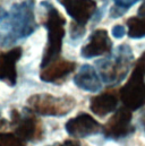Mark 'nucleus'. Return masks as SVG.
Masks as SVG:
<instances>
[{"mask_svg": "<svg viewBox=\"0 0 145 146\" xmlns=\"http://www.w3.org/2000/svg\"><path fill=\"white\" fill-rule=\"evenodd\" d=\"M76 68V62L68 61L64 59H58L52 62L47 68L42 69L40 74V78L44 83L59 84L65 80Z\"/></svg>", "mask_w": 145, "mask_h": 146, "instance_id": "nucleus-13", "label": "nucleus"}, {"mask_svg": "<svg viewBox=\"0 0 145 146\" xmlns=\"http://www.w3.org/2000/svg\"><path fill=\"white\" fill-rule=\"evenodd\" d=\"M102 128L103 126H101L92 115L84 112L69 119L65 125L67 134L75 138H86L96 135L102 131Z\"/></svg>", "mask_w": 145, "mask_h": 146, "instance_id": "nucleus-10", "label": "nucleus"}, {"mask_svg": "<svg viewBox=\"0 0 145 146\" xmlns=\"http://www.w3.org/2000/svg\"><path fill=\"white\" fill-rule=\"evenodd\" d=\"M133 61L134 53L130 45L122 43L109 56L96 60L95 66L102 82L108 86H116L127 77Z\"/></svg>", "mask_w": 145, "mask_h": 146, "instance_id": "nucleus-3", "label": "nucleus"}, {"mask_svg": "<svg viewBox=\"0 0 145 146\" xmlns=\"http://www.w3.org/2000/svg\"><path fill=\"white\" fill-rule=\"evenodd\" d=\"M118 95L114 92L101 93L90 101V109L98 117H106L118 107Z\"/></svg>", "mask_w": 145, "mask_h": 146, "instance_id": "nucleus-14", "label": "nucleus"}, {"mask_svg": "<svg viewBox=\"0 0 145 146\" xmlns=\"http://www.w3.org/2000/svg\"><path fill=\"white\" fill-rule=\"evenodd\" d=\"M127 31H126V27L124 25H120V24H116L114 26H112L111 29V35L117 38V40H120L126 35Z\"/></svg>", "mask_w": 145, "mask_h": 146, "instance_id": "nucleus-18", "label": "nucleus"}, {"mask_svg": "<svg viewBox=\"0 0 145 146\" xmlns=\"http://www.w3.org/2000/svg\"><path fill=\"white\" fill-rule=\"evenodd\" d=\"M66 10L72 23L86 29L90 19H93L98 11L95 0H57Z\"/></svg>", "mask_w": 145, "mask_h": 146, "instance_id": "nucleus-8", "label": "nucleus"}, {"mask_svg": "<svg viewBox=\"0 0 145 146\" xmlns=\"http://www.w3.org/2000/svg\"><path fill=\"white\" fill-rule=\"evenodd\" d=\"M119 98L130 111L145 106V52L137 59L127 83L120 88Z\"/></svg>", "mask_w": 145, "mask_h": 146, "instance_id": "nucleus-4", "label": "nucleus"}, {"mask_svg": "<svg viewBox=\"0 0 145 146\" xmlns=\"http://www.w3.org/2000/svg\"><path fill=\"white\" fill-rule=\"evenodd\" d=\"M0 146H26V142L15 133H1Z\"/></svg>", "mask_w": 145, "mask_h": 146, "instance_id": "nucleus-17", "label": "nucleus"}, {"mask_svg": "<svg viewBox=\"0 0 145 146\" xmlns=\"http://www.w3.org/2000/svg\"><path fill=\"white\" fill-rule=\"evenodd\" d=\"M140 123H141V126L143 127V130H144L145 133V111L142 113V115H141V119H140Z\"/></svg>", "mask_w": 145, "mask_h": 146, "instance_id": "nucleus-20", "label": "nucleus"}, {"mask_svg": "<svg viewBox=\"0 0 145 146\" xmlns=\"http://www.w3.org/2000/svg\"><path fill=\"white\" fill-rule=\"evenodd\" d=\"M76 106L75 99L69 95L55 96L48 93L34 94L27 100V108L35 114L44 117H64Z\"/></svg>", "mask_w": 145, "mask_h": 146, "instance_id": "nucleus-5", "label": "nucleus"}, {"mask_svg": "<svg viewBox=\"0 0 145 146\" xmlns=\"http://www.w3.org/2000/svg\"><path fill=\"white\" fill-rule=\"evenodd\" d=\"M127 35L134 40L145 37V15H136L127 19Z\"/></svg>", "mask_w": 145, "mask_h": 146, "instance_id": "nucleus-15", "label": "nucleus"}, {"mask_svg": "<svg viewBox=\"0 0 145 146\" xmlns=\"http://www.w3.org/2000/svg\"><path fill=\"white\" fill-rule=\"evenodd\" d=\"M132 112L133 111L126 107H121L116 111V113L102 128V134L107 139L118 141L132 135L135 131V127L132 125Z\"/></svg>", "mask_w": 145, "mask_h": 146, "instance_id": "nucleus-7", "label": "nucleus"}, {"mask_svg": "<svg viewBox=\"0 0 145 146\" xmlns=\"http://www.w3.org/2000/svg\"><path fill=\"white\" fill-rule=\"evenodd\" d=\"M10 125L13 126L14 133L26 143L39 141L42 137V125L35 117V113L29 108L23 112L11 110Z\"/></svg>", "mask_w": 145, "mask_h": 146, "instance_id": "nucleus-6", "label": "nucleus"}, {"mask_svg": "<svg viewBox=\"0 0 145 146\" xmlns=\"http://www.w3.org/2000/svg\"><path fill=\"white\" fill-rule=\"evenodd\" d=\"M34 0L14 3L9 11L1 8L0 13V45L11 46L18 41L30 37L36 30Z\"/></svg>", "mask_w": 145, "mask_h": 146, "instance_id": "nucleus-1", "label": "nucleus"}, {"mask_svg": "<svg viewBox=\"0 0 145 146\" xmlns=\"http://www.w3.org/2000/svg\"><path fill=\"white\" fill-rule=\"evenodd\" d=\"M41 6L45 9V18L43 21V26L47 30L48 37L47 44L41 60V70L50 66L52 62L60 59V53L63 49V41L66 34L65 25L66 18L60 14V11L51 3L50 0L41 1Z\"/></svg>", "mask_w": 145, "mask_h": 146, "instance_id": "nucleus-2", "label": "nucleus"}, {"mask_svg": "<svg viewBox=\"0 0 145 146\" xmlns=\"http://www.w3.org/2000/svg\"><path fill=\"white\" fill-rule=\"evenodd\" d=\"M112 1H113V6L109 10V15L111 18H119L124 16L127 13V10H129L140 0H112Z\"/></svg>", "mask_w": 145, "mask_h": 146, "instance_id": "nucleus-16", "label": "nucleus"}, {"mask_svg": "<svg viewBox=\"0 0 145 146\" xmlns=\"http://www.w3.org/2000/svg\"><path fill=\"white\" fill-rule=\"evenodd\" d=\"M49 146H80L78 141H75V139H67L65 142H61V143H56V144H52V145Z\"/></svg>", "mask_w": 145, "mask_h": 146, "instance_id": "nucleus-19", "label": "nucleus"}, {"mask_svg": "<svg viewBox=\"0 0 145 146\" xmlns=\"http://www.w3.org/2000/svg\"><path fill=\"white\" fill-rule=\"evenodd\" d=\"M22 54L21 46L13 48L0 54V79L9 86H15L17 83L16 64L22 58Z\"/></svg>", "mask_w": 145, "mask_h": 146, "instance_id": "nucleus-11", "label": "nucleus"}, {"mask_svg": "<svg viewBox=\"0 0 145 146\" xmlns=\"http://www.w3.org/2000/svg\"><path fill=\"white\" fill-rule=\"evenodd\" d=\"M112 41L104 29L94 30L88 36V41L80 49V57L84 59H92L95 57L109 56L112 52Z\"/></svg>", "mask_w": 145, "mask_h": 146, "instance_id": "nucleus-9", "label": "nucleus"}, {"mask_svg": "<svg viewBox=\"0 0 145 146\" xmlns=\"http://www.w3.org/2000/svg\"><path fill=\"white\" fill-rule=\"evenodd\" d=\"M72 80L78 88L85 92L98 93L102 88V79L98 70L88 64L82 65L78 73L74 76Z\"/></svg>", "mask_w": 145, "mask_h": 146, "instance_id": "nucleus-12", "label": "nucleus"}]
</instances>
